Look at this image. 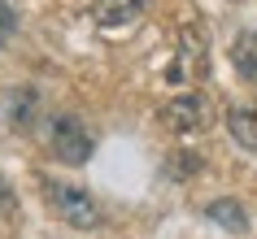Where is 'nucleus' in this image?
Instances as JSON below:
<instances>
[{
    "instance_id": "423d86ee",
    "label": "nucleus",
    "mask_w": 257,
    "mask_h": 239,
    "mask_svg": "<svg viewBox=\"0 0 257 239\" xmlns=\"http://www.w3.org/2000/svg\"><path fill=\"white\" fill-rule=\"evenodd\" d=\"M188 61L196 66V74L205 70V40H201V31H183V35H179V61L170 66V79H175V83H183Z\"/></svg>"
},
{
    "instance_id": "7ed1b4c3",
    "label": "nucleus",
    "mask_w": 257,
    "mask_h": 239,
    "mask_svg": "<svg viewBox=\"0 0 257 239\" xmlns=\"http://www.w3.org/2000/svg\"><path fill=\"white\" fill-rule=\"evenodd\" d=\"M162 122L175 135H196V131L209 126V100H205L201 92H183V96H175V100H166Z\"/></svg>"
},
{
    "instance_id": "f257e3e1",
    "label": "nucleus",
    "mask_w": 257,
    "mask_h": 239,
    "mask_svg": "<svg viewBox=\"0 0 257 239\" xmlns=\"http://www.w3.org/2000/svg\"><path fill=\"white\" fill-rule=\"evenodd\" d=\"M48 144H53L57 161H66V165H87L96 139L74 113H61V118H53V126H48Z\"/></svg>"
},
{
    "instance_id": "1a4fd4ad",
    "label": "nucleus",
    "mask_w": 257,
    "mask_h": 239,
    "mask_svg": "<svg viewBox=\"0 0 257 239\" xmlns=\"http://www.w3.org/2000/svg\"><path fill=\"white\" fill-rule=\"evenodd\" d=\"M227 131L240 148H257V109H231L227 113Z\"/></svg>"
},
{
    "instance_id": "f8f14e48",
    "label": "nucleus",
    "mask_w": 257,
    "mask_h": 239,
    "mask_svg": "<svg viewBox=\"0 0 257 239\" xmlns=\"http://www.w3.org/2000/svg\"><path fill=\"white\" fill-rule=\"evenodd\" d=\"M18 209V196H14V187H9V178L0 174V213H14Z\"/></svg>"
},
{
    "instance_id": "9d476101",
    "label": "nucleus",
    "mask_w": 257,
    "mask_h": 239,
    "mask_svg": "<svg viewBox=\"0 0 257 239\" xmlns=\"http://www.w3.org/2000/svg\"><path fill=\"white\" fill-rule=\"evenodd\" d=\"M196 170H201V157H196V152H175L170 165H166L170 178H188V174H196Z\"/></svg>"
},
{
    "instance_id": "0eeeda50",
    "label": "nucleus",
    "mask_w": 257,
    "mask_h": 239,
    "mask_svg": "<svg viewBox=\"0 0 257 239\" xmlns=\"http://www.w3.org/2000/svg\"><path fill=\"white\" fill-rule=\"evenodd\" d=\"M231 61L248 83H257V31H240L235 35V48H231Z\"/></svg>"
},
{
    "instance_id": "f03ea898",
    "label": "nucleus",
    "mask_w": 257,
    "mask_h": 239,
    "mask_svg": "<svg viewBox=\"0 0 257 239\" xmlns=\"http://www.w3.org/2000/svg\"><path fill=\"white\" fill-rule=\"evenodd\" d=\"M48 196H53L61 222H70L74 230H96V226H100V204H96L83 187H74V183H48Z\"/></svg>"
},
{
    "instance_id": "6e6552de",
    "label": "nucleus",
    "mask_w": 257,
    "mask_h": 239,
    "mask_svg": "<svg viewBox=\"0 0 257 239\" xmlns=\"http://www.w3.org/2000/svg\"><path fill=\"white\" fill-rule=\"evenodd\" d=\"M205 213H209L222 230H231V235H244V230H248V217H244V204H240V200H214Z\"/></svg>"
},
{
    "instance_id": "39448f33",
    "label": "nucleus",
    "mask_w": 257,
    "mask_h": 239,
    "mask_svg": "<svg viewBox=\"0 0 257 239\" xmlns=\"http://www.w3.org/2000/svg\"><path fill=\"white\" fill-rule=\"evenodd\" d=\"M35 113H40V96L31 92V87H18V92L5 96V118H9L14 131H27L31 122H35Z\"/></svg>"
},
{
    "instance_id": "9b49d317",
    "label": "nucleus",
    "mask_w": 257,
    "mask_h": 239,
    "mask_svg": "<svg viewBox=\"0 0 257 239\" xmlns=\"http://www.w3.org/2000/svg\"><path fill=\"white\" fill-rule=\"evenodd\" d=\"M14 27H18V18H14V9L0 0V48H5V40L14 35Z\"/></svg>"
},
{
    "instance_id": "20e7f679",
    "label": "nucleus",
    "mask_w": 257,
    "mask_h": 239,
    "mask_svg": "<svg viewBox=\"0 0 257 239\" xmlns=\"http://www.w3.org/2000/svg\"><path fill=\"white\" fill-rule=\"evenodd\" d=\"M149 0H96L92 5V22L105 31H118V27H131L140 14H144Z\"/></svg>"
}]
</instances>
